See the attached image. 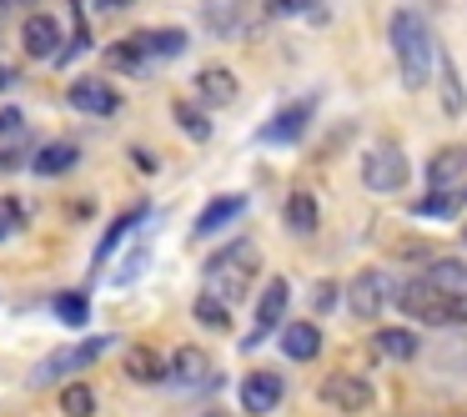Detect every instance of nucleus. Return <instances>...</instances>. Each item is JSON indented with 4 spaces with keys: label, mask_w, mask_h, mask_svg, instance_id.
<instances>
[{
    "label": "nucleus",
    "mask_w": 467,
    "mask_h": 417,
    "mask_svg": "<svg viewBox=\"0 0 467 417\" xmlns=\"http://www.w3.org/2000/svg\"><path fill=\"white\" fill-rule=\"evenodd\" d=\"M387 36H392L397 66H402V86L407 91H422L427 76H432V36H427V21L417 11H397Z\"/></svg>",
    "instance_id": "obj_1"
},
{
    "label": "nucleus",
    "mask_w": 467,
    "mask_h": 417,
    "mask_svg": "<svg viewBox=\"0 0 467 417\" xmlns=\"http://www.w3.org/2000/svg\"><path fill=\"white\" fill-rule=\"evenodd\" d=\"M256 246L252 242H232L226 252H216L212 262H206V292L216 297V302H242L246 297V287L256 282Z\"/></svg>",
    "instance_id": "obj_2"
},
{
    "label": "nucleus",
    "mask_w": 467,
    "mask_h": 417,
    "mask_svg": "<svg viewBox=\"0 0 467 417\" xmlns=\"http://www.w3.org/2000/svg\"><path fill=\"white\" fill-rule=\"evenodd\" d=\"M397 307L417 322H432V327H452V322H467V297H452L442 287H432L427 276H412V282L397 287Z\"/></svg>",
    "instance_id": "obj_3"
},
{
    "label": "nucleus",
    "mask_w": 467,
    "mask_h": 417,
    "mask_svg": "<svg viewBox=\"0 0 467 417\" xmlns=\"http://www.w3.org/2000/svg\"><path fill=\"white\" fill-rule=\"evenodd\" d=\"M182 51H186L182 31H136L131 41L106 46V66H111V71H151L156 61L182 56Z\"/></svg>",
    "instance_id": "obj_4"
},
{
    "label": "nucleus",
    "mask_w": 467,
    "mask_h": 417,
    "mask_svg": "<svg viewBox=\"0 0 467 417\" xmlns=\"http://www.w3.org/2000/svg\"><path fill=\"white\" fill-rule=\"evenodd\" d=\"M392 297H397V282L387 272H377V266H367V272H357L352 282H347V307H352V317H362V322H372Z\"/></svg>",
    "instance_id": "obj_5"
},
{
    "label": "nucleus",
    "mask_w": 467,
    "mask_h": 417,
    "mask_svg": "<svg viewBox=\"0 0 467 417\" xmlns=\"http://www.w3.org/2000/svg\"><path fill=\"white\" fill-rule=\"evenodd\" d=\"M362 186L367 192H397V186H407V156L402 146H367L362 156Z\"/></svg>",
    "instance_id": "obj_6"
},
{
    "label": "nucleus",
    "mask_w": 467,
    "mask_h": 417,
    "mask_svg": "<svg viewBox=\"0 0 467 417\" xmlns=\"http://www.w3.org/2000/svg\"><path fill=\"white\" fill-rule=\"evenodd\" d=\"M106 347H116L111 337H86V342H76V347H61V352H51V357H46V362L31 372V387H46V382H56V377L76 372V367H91L96 357L106 352Z\"/></svg>",
    "instance_id": "obj_7"
},
{
    "label": "nucleus",
    "mask_w": 467,
    "mask_h": 417,
    "mask_svg": "<svg viewBox=\"0 0 467 417\" xmlns=\"http://www.w3.org/2000/svg\"><path fill=\"white\" fill-rule=\"evenodd\" d=\"M66 101H71L76 111H86V116H116V111H121V96H116V86L101 81V76H81V81H71Z\"/></svg>",
    "instance_id": "obj_8"
},
{
    "label": "nucleus",
    "mask_w": 467,
    "mask_h": 417,
    "mask_svg": "<svg viewBox=\"0 0 467 417\" xmlns=\"http://www.w3.org/2000/svg\"><path fill=\"white\" fill-rule=\"evenodd\" d=\"M166 382H176V387H206V382H216V367H212V357H206L202 347H176L171 362H166Z\"/></svg>",
    "instance_id": "obj_9"
},
{
    "label": "nucleus",
    "mask_w": 467,
    "mask_h": 417,
    "mask_svg": "<svg viewBox=\"0 0 467 417\" xmlns=\"http://www.w3.org/2000/svg\"><path fill=\"white\" fill-rule=\"evenodd\" d=\"M372 387L362 382V377H352V372H332L322 382V402H332L337 412H367L372 407Z\"/></svg>",
    "instance_id": "obj_10"
},
{
    "label": "nucleus",
    "mask_w": 467,
    "mask_h": 417,
    "mask_svg": "<svg viewBox=\"0 0 467 417\" xmlns=\"http://www.w3.org/2000/svg\"><path fill=\"white\" fill-rule=\"evenodd\" d=\"M312 106H317V101H292V106H282V111H276L272 121L262 126V141H266V146H296V141H302V131H306V121H312Z\"/></svg>",
    "instance_id": "obj_11"
},
{
    "label": "nucleus",
    "mask_w": 467,
    "mask_h": 417,
    "mask_svg": "<svg viewBox=\"0 0 467 417\" xmlns=\"http://www.w3.org/2000/svg\"><path fill=\"white\" fill-rule=\"evenodd\" d=\"M21 46L31 61H56L61 56V21L56 16H31L21 26Z\"/></svg>",
    "instance_id": "obj_12"
},
{
    "label": "nucleus",
    "mask_w": 467,
    "mask_h": 417,
    "mask_svg": "<svg viewBox=\"0 0 467 417\" xmlns=\"http://www.w3.org/2000/svg\"><path fill=\"white\" fill-rule=\"evenodd\" d=\"M282 392H286V382H282L276 372H252V377L242 382V407H246L252 417H266L276 402H282Z\"/></svg>",
    "instance_id": "obj_13"
},
{
    "label": "nucleus",
    "mask_w": 467,
    "mask_h": 417,
    "mask_svg": "<svg viewBox=\"0 0 467 417\" xmlns=\"http://www.w3.org/2000/svg\"><path fill=\"white\" fill-rule=\"evenodd\" d=\"M286 297H292V287H286L282 276H272V282H266V292H262V302H256V332L246 337V347H252L262 332H272V327L286 317Z\"/></svg>",
    "instance_id": "obj_14"
},
{
    "label": "nucleus",
    "mask_w": 467,
    "mask_h": 417,
    "mask_svg": "<svg viewBox=\"0 0 467 417\" xmlns=\"http://www.w3.org/2000/svg\"><path fill=\"white\" fill-rule=\"evenodd\" d=\"M246 212V196H216V202H206L202 206V216H196V242H202V236H212V232H222L226 222H236V216Z\"/></svg>",
    "instance_id": "obj_15"
},
{
    "label": "nucleus",
    "mask_w": 467,
    "mask_h": 417,
    "mask_svg": "<svg viewBox=\"0 0 467 417\" xmlns=\"http://www.w3.org/2000/svg\"><path fill=\"white\" fill-rule=\"evenodd\" d=\"M196 96H202L206 106H232L236 101V76L226 71V66H206V71L196 76Z\"/></svg>",
    "instance_id": "obj_16"
},
{
    "label": "nucleus",
    "mask_w": 467,
    "mask_h": 417,
    "mask_svg": "<svg viewBox=\"0 0 467 417\" xmlns=\"http://www.w3.org/2000/svg\"><path fill=\"white\" fill-rule=\"evenodd\" d=\"M282 352L296 357V362H312V357L322 352V332H317L312 322H286L282 327Z\"/></svg>",
    "instance_id": "obj_17"
},
{
    "label": "nucleus",
    "mask_w": 467,
    "mask_h": 417,
    "mask_svg": "<svg viewBox=\"0 0 467 417\" xmlns=\"http://www.w3.org/2000/svg\"><path fill=\"white\" fill-rule=\"evenodd\" d=\"M467 172V146H442V151L427 162V182L432 186H452Z\"/></svg>",
    "instance_id": "obj_18"
},
{
    "label": "nucleus",
    "mask_w": 467,
    "mask_h": 417,
    "mask_svg": "<svg viewBox=\"0 0 467 417\" xmlns=\"http://www.w3.org/2000/svg\"><path fill=\"white\" fill-rule=\"evenodd\" d=\"M126 377L131 382H166V362L156 347H126Z\"/></svg>",
    "instance_id": "obj_19"
},
{
    "label": "nucleus",
    "mask_w": 467,
    "mask_h": 417,
    "mask_svg": "<svg viewBox=\"0 0 467 417\" xmlns=\"http://www.w3.org/2000/svg\"><path fill=\"white\" fill-rule=\"evenodd\" d=\"M76 162H81V146H71V141H56V146H41L31 166H36L41 176H61V172H71Z\"/></svg>",
    "instance_id": "obj_20"
},
{
    "label": "nucleus",
    "mask_w": 467,
    "mask_h": 417,
    "mask_svg": "<svg viewBox=\"0 0 467 417\" xmlns=\"http://www.w3.org/2000/svg\"><path fill=\"white\" fill-rule=\"evenodd\" d=\"M141 216H146V206H131V212H121V216H116V222H111V232H106V236H101V246H96V266H106V262H111V252H116V246H121L131 232H136V222H141Z\"/></svg>",
    "instance_id": "obj_21"
},
{
    "label": "nucleus",
    "mask_w": 467,
    "mask_h": 417,
    "mask_svg": "<svg viewBox=\"0 0 467 417\" xmlns=\"http://www.w3.org/2000/svg\"><path fill=\"white\" fill-rule=\"evenodd\" d=\"M372 347H377L382 357H392V362H412L422 342H417V332H407V327H387V332H377Z\"/></svg>",
    "instance_id": "obj_22"
},
{
    "label": "nucleus",
    "mask_w": 467,
    "mask_h": 417,
    "mask_svg": "<svg viewBox=\"0 0 467 417\" xmlns=\"http://www.w3.org/2000/svg\"><path fill=\"white\" fill-rule=\"evenodd\" d=\"M427 282L442 287V292H452V297H467V266L452 262V256H442V262L427 266Z\"/></svg>",
    "instance_id": "obj_23"
},
{
    "label": "nucleus",
    "mask_w": 467,
    "mask_h": 417,
    "mask_svg": "<svg viewBox=\"0 0 467 417\" xmlns=\"http://www.w3.org/2000/svg\"><path fill=\"white\" fill-rule=\"evenodd\" d=\"M61 412H66V417H91V412H96V392H91L86 382L61 387Z\"/></svg>",
    "instance_id": "obj_24"
},
{
    "label": "nucleus",
    "mask_w": 467,
    "mask_h": 417,
    "mask_svg": "<svg viewBox=\"0 0 467 417\" xmlns=\"http://www.w3.org/2000/svg\"><path fill=\"white\" fill-rule=\"evenodd\" d=\"M286 226H292V232H317V202L306 192H296L292 202H286Z\"/></svg>",
    "instance_id": "obj_25"
},
{
    "label": "nucleus",
    "mask_w": 467,
    "mask_h": 417,
    "mask_svg": "<svg viewBox=\"0 0 467 417\" xmlns=\"http://www.w3.org/2000/svg\"><path fill=\"white\" fill-rule=\"evenodd\" d=\"M56 317H61L66 327H86V317H91L86 292H61V297H56Z\"/></svg>",
    "instance_id": "obj_26"
},
{
    "label": "nucleus",
    "mask_w": 467,
    "mask_h": 417,
    "mask_svg": "<svg viewBox=\"0 0 467 417\" xmlns=\"http://www.w3.org/2000/svg\"><path fill=\"white\" fill-rule=\"evenodd\" d=\"M196 322H206V327H216V332H222V327L232 322V307L216 302L212 292H202V297H196Z\"/></svg>",
    "instance_id": "obj_27"
},
{
    "label": "nucleus",
    "mask_w": 467,
    "mask_h": 417,
    "mask_svg": "<svg viewBox=\"0 0 467 417\" xmlns=\"http://www.w3.org/2000/svg\"><path fill=\"white\" fill-rule=\"evenodd\" d=\"M176 126H182L186 136H192V141H212V121H206L202 111H196V106H176Z\"/></svg>",
    "instance_id": "obj_28"
},
{
    "label": "nucleus",
    "mask_w": 467,
    "mask_h": 417,
    "mask_svg": "<svg viewBox=\"0 0 467 417\" xmlns=\"http://www.w3.org/2000/svg\"><path fill=\"white\" fill-rule=\"evenodd\" d=\"M412 212H417V216H452V212H457V196L447 192V186H437V192H427L422 202L412 206Z\"/></svg>",
    "instance_id": "obj_29"
},
{
    "label": "nucleus",
    "mask_w": 467,
    "mask_h": 417,
    "mask_svg": "<svg viewBox=\"0 0 467 417\" xmlns=\"http://www.w3.org/2000/svg\"><path fill=\"white\" fill-rule=\"evenodd\" d=\"M442 96H447V106H442V111H447V116H462V91H457L452 66H442Z\"/></svg>",
    "instance_id": "obj_30"
},
{
    "label": "nucleus",
    "mask_w": 467,
    "mask_h": 417,
    "mask_svg": "<svg viewBox=\"0 0 467 417\" xmlns=\"http://www.w3.org/2000/svg\"><path fill=\"white\" fill-rule=\"evenodd\" d=\"M317 0H266V16H296V11H312Z\"/></svg>",
    "instance_id": "obj_31"
},
{
    "label": "nucleus",
    "mask_w": 467,
    "mask_h": 417,
    "mask_svg": "<svg viewBox=\"0 0 467 417\" xmlns=\"http://www.w3.org/2000/svg\"><path fill=\"white\" fill-rule=\"evenodd\" d=\"M16 222H21V206H11V202H5V206H0V242H5V236L16 232Z\"/></svg>",
    "instance_id": "obj_32"
},
{
    "label": "nucleus",
    "mask_w": 467,
    "mask_h": 417,
    "mask_svg": "<svg viewBox=\"0 0 467 417\" xmlns=\"http://www.w3.org/2000/svg\"><path fill=\"white\" fill-rule=\"evenodd\" d=\"M11 131H21V116H16V111H0V136H11Z\"/></svg>",
    "instance_id": "obj_33"
},
{
    "label": "nucleus",
    "mask_w": 467,
    "mask_h": 417,
    "mask_svg": "<svg viewBox=\"0 0 467 417\" xmlns=\"http://www.w3.org/2000/svg\"><path fill=\"white\" fill-rule=\"evenodd\" d=\"M36 0H0V16H16V11H31Z\"/></svg>",
    "instance_id": "obj_34"
},
{
    "label": "nucleus",
    "mask_w": 467,
    "mask_h": 417,
    "mask_svg": "<svg viewBox=\"0 0 467 417\" xmlns=\"http://www.w3.org/2000/svg\"><path fill=\"white\" fill-rule=\"evenodd\" d=\"M5 86H11V66H0V91H5Z\"/></svg>",
    "instance_id": "obj_35"
},
{
    "label": "nucleus",
    "mask_w": 467,
    "mask_h": 417,
    "mask_svg": "<svg viewBox=\"0 0 467 417\" xmlns=\"http://www.w3.org/2000/svg\"><path fill=\"white\" fill-rule=\"evenodd\" d=\"M106 5H121V0H106Z\"/></svg>",
    "instance_id": "obj_36"
}]
</instances>
